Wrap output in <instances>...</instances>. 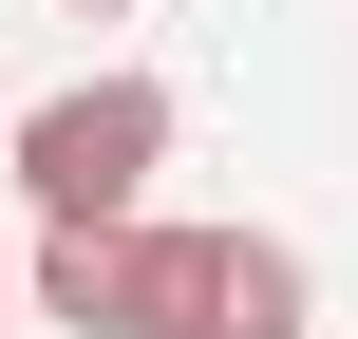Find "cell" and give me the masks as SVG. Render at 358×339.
Listing matches in <instances>:
<instances>
[{
	"instance_id": "obj_1",
	"label": "cell",
	"mask_w": 358,
	"mask_h": 339,
	"mask_svg": "<svg viewBox=\"0 0 358 339\" xmlns=\"http://www.w3.org/2000/svg\"><path fill=\"white\" fill-rule=\"evenodd\" d=\"M0 170L38 189V226H151V170H170V75H76V94H19Z\"/></svg>"
},
{
	"instance_id": "obj_2",
	"label": "cell",
	"mask_w": 358,
	"mask_h": 339,
	"mask_svg": "<svg viewBox=\"0 0 358 339\" xmlns=\"http://www.w3.org/2000/svg\"><path fill=\"white\" fill-rule=\"evenodd\" d=\"M19 302H38V321H76V339H132V226H38Z\"/></svg>"
},
{
	"instance_id": "obj_3",
	"label": "cell",
	"mask_w": 358,
	"mask_h": 339,
	"mask_svg": "<svg viewBox=\"0 0 358 339\" xmlns=\"http://www.w3.org/2000/svg\"><path fill=\"white\" fill-rule=\"evenodd\" d=\"M321 321V264L283 226H227V283H208V339H302Z\"/></svg>"
},
{
	"instance_id": "obj_4",
	"label": "cell",
	"mask_w": 358,
	"mask_h": 339,
	"mask_svg": "<svg viewBox=\"0 0 358 339\" xmlns=\"http://www.w3.org/2000/svg\"><path fill=\"white\" fill-rule=\"evenodd\" d=\"M208 283H227V226H132V339H208Z\"/></svg>"
},
{
	"instance_id": "obj_5",
	"label": "cell",
	"mask_w": 358,
	"mask_h": 339,
	"mask_svg": "<svg viewBox=\"0 0 358 339\" xmlns=\"http://www.w3.org/2000/svg\"><path fill=\"white\" fill-rule=\"evenodd\" d=\"M76 19H132V0H76Z\"/></svg>"
},
{
	"instance_id": "obj_6",
	"label": "cell",
	"mask_w": 358,
	"mask_h": 339,
	"mask_svg": "<svg viewBox=\"0 0 358 339\" xmlns=\"http://www.w3.org/2000/svg\"><path fill=\"white\" fill-rule=\"evenodd\" d=\"M0 321H19V264H0Z\"/></svg>"
},
{
	"instance_id": "obj_7",
	"label": "cell",
	"mask_w": 358,
	"mask_h": 339,
	"mask_svg": "<svg viewBox=\"0 0 358 339\" xmlns=\"http://www.w3.org/2000/svg\"><path fill=\"white\" fill-rule=\"evenodd\" d=\"M0 132H19V94H0Z\"/></svg>"
}]
</instances>
